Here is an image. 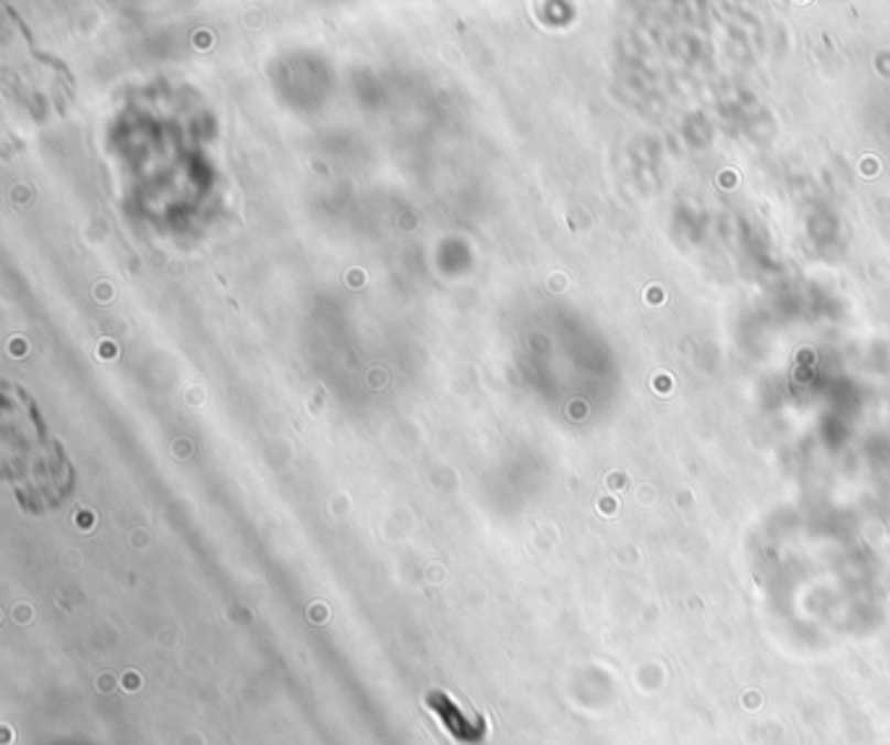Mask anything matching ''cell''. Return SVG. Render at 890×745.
Instances as JSON below:
<instances>
[{"label":"cell","mask_w":890,"mask_h":745,"mask_svg":"<svg viewBox=\"0 0 890 745\" xmlns=\"http://www.w3.org/2000/svg\"><path fill=\"white\" fill-rule=\"evenodd\" d=\"M426 704L434 709V714L439 716V720L444 722V727H447L449 733L457 737V741L476 743L484 737V722H480L478 716L463 712V709L457 706L455 701L447 697V693L431 691L426 697Z\"/></svg>","instance_id":"cell-1"}]
</instances>
